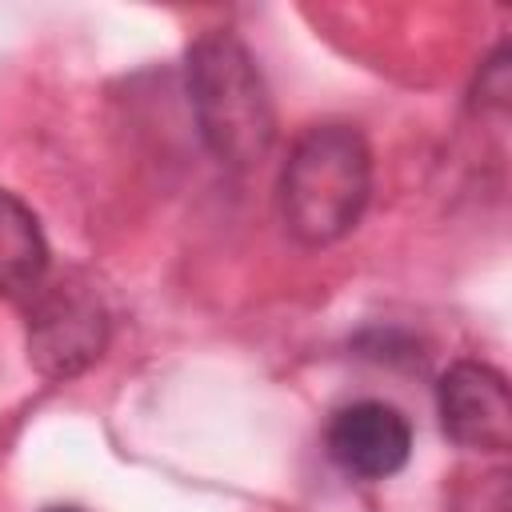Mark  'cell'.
<instances>
[{
    "label": "cell",
    "mask_w": 512,
    "mask_h": 512,
    "mask_svg": "<svg viewBox=\"0 0 512 512\" xmlns=\"http://www.w3.org/2000/svg\"><path fill=\"white\" fill-rule=\"evenodd\" d=\"M188 100L208 152L224 164L248 168L268 156L276 140V108L256 56L232 32H204L184 64Z\"/></svg>",
    "instance_id": "cell-1"
},
{
    "label": "cell",
    "mask_w": 512,
    "mask_h": 512,
    "mask_svg": "<svg viewBox=\"0 0 512 512\" xmlns=\"http://www.w3.org/2000/svg\"><path fill=\"white\" fill-rule=\"evenodd\" d=\"M372 192V152L348 124L308 128L280 172V216L300 244H332L356 228Z\"/></svg>",
    "instance_id": "cell-2"
},
{
    "label": "cell",
    "mask_w": 512,
    "mask_h": 512,
    "mask_svg": "<svg viewBox=\"0 0 512 512\" xmlns=\"http://www.w3.org/2000/svg\"><path fill=\"white\" fill-rule=\"evenodd\" d=\"M108 348V308L76 276L40 280L28 296V360L48 380H72Z\"/></svg>",
    "instance_id": "cell-3"
},
{
    "label": "cell",
    "mask_w": 512,
    "mask_h": 512,
    "mask_svg": "<svg viewBox=\"0 0 512 512\" xmlns=\"http://www.w3.org/2000/svg\"><path fill=\"white\" fill-rule=\"evenodd\" d=\"M436 408L444 432L476 452H504L512 444V396L508 380L480 364L460 360L436 384Z\"/></svg>",
    "instance_id": "cell-4"
},
{
    "label": "cell",
    "mask_w": 512,
    "mask_h": 512,
    "mask_svg": "<svg viewBox=\"0 0 512 512\" xmlns=\"http://www.w3.org/2000/svg\"><path fill=\"white\" fill-rule=\"evenodd\" d=\"M408 452L412 428L384 400L344 404L328 424V456L360 480H384L400 472L408 464Z\"/></svg>",
    "instance_id": "cell-5"
},
{
    "label": "cell",
    "mask_w": 512,
    "mask_h": 512,
    "mask_svg": "<svg viewBox=\"0 0 512 512\" xmlns=\"http://www.w3.org/2000/svg\"><path fill=\"white\" fill-rule=\"evenodd\" d=\"M48 276V244L32 208L0 188V296H32Z\"/></svg>",
    "instance_id": "cell-6"
},
{
    "label": "cell",
    "mask_w": 512,
    "mask_h": 512,
    "mask_svg": "<svg viewBox=\"0 0 512 512\" xmlns=\"http://www.w3.org/2000/svg\"><path fill=\"white\" fill-rule=\"evenodd\" d=\"M508 96H512V68H508V48L500 44V48L492 52V60L480 68L476 100H480V108L504 112V108H508Z\"/></svg>",
    "instance_id": "cell-7"
},
{
    "label": "cell",
    "mask_w": 512,
    "mask_h": 512,
    "mask_svg": "<svg viewBox=\"0 0 512 512\" xmlns=\"http://www.w3.org/2000/svg\"><path fill=\"white\" fill-rule=\"evenodd\" d=\"M44 512H84V508H76V504H56V508H44Z\"/></svg>",
    "instance_id": "cell-8"
}]
</instances>
